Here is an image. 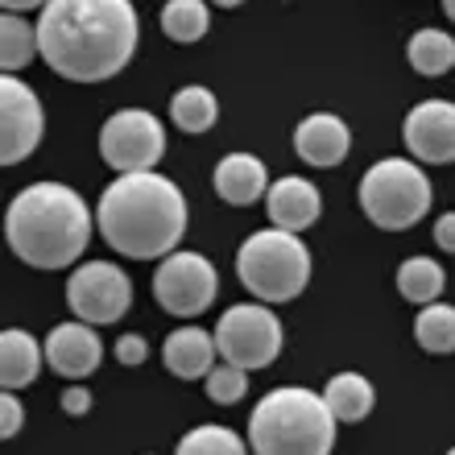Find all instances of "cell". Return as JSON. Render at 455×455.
<instances>
[{
  "instance_id": "obj_4",
  "label": "cell",
  "mask_w": 455,
  "mask_h": 455,
  "mask_svg": "<svg viewBox=\"0 0 455 455\" xmlns=\"http://www.w3.org/2000/svg\"><path fill=\"white\" fill-rule=\"evenodd\" d=\"M249 447L257 455H327L336 447V419L323 394L282 385L249 414Z\"/></svg>"
},
{
  "instance_id": "obj_30",
  "label": "cell",
  "mask_w": 455,
  "mask_h": 455,
  "mask_svg": "<svg viewBox=\"0 0 455 455\" xmlns=\"http://www.w3.org/2000/svg\"><path fill=\"white\" fill-rule=\"evenodd\" d=\"M62 410H67V414H75V419H79V414H87V410H92V394H87L84 385L79 381H71L67 385V389H62Z\"/></svg>"
},
{
  "instance_id": "obj_27",
  "label": "cell",
  "mask_w": 455,
  "mask_h": 455,
  "mask_svg": "<svg viewBox=\"0 0 455 455\" xmlns=\"http://www.w3.org/2000/svg\"><path fill=\"white\" fill-rule=\"evenodd\" d=\"M204 385H207V397L216 402V406H236L240 397L249 394V372L236 369V364H212L204 372Z\"/></svg>"
},
{
  "instance_id": "obj_6",
  "label": "cell",
  "mask_w": 455,
  "mask_h": 455,
  "mask_svg": "<svg viewBox=\"0 0 455 455\" xmlns=\"http://www.w3.org/2000/svg\"><path fill=\"white\" fill-rule=\"evenodd\" d=\"M360 212L381 232H406L431 212V179L419 162L381 157L360 179Z\"/></svg>"
},
{
  "instance_id": "obj_19",
  "label": "cell",
  "mask_w": 455,
  "mask_h": 455,
  "mask_svg": "<svg viewBox=\"0 0 455 455\" xmlns=\"http://www.w3.org/2000/svg\"><path fill=\"white\" fill-rule=\"evenodd\" d=\"M323 402L336 422H360V419H369L372 406H377V389L360 372H336L323 389Z\"/></svg>"
},
{
  "instance_id": "obj_7",
  "label": "cell",
  "mask_w": 455,
  "mask_h": 455,
  "mask_svg": "<svg viewBox=\"0 0 455 455\" xmlns=\"http://www.w3.org/2000/svg\"><path fill=\"white\" fill-rule=\"evenodd\" d=\"M212 339L228 364H236L244 372L269 369L282 352V319L265 302H240V307L220 315Z\"/></svg>"
},
{
  "instance_id": "obj_3",
  "label": "cell",
  "mask_w": 455,
  "mask_h": 455,
  "mask_svg": "<svg viewBox=\"0 0 455 455\" xmlns=\"http://www.w3.org/2000/svg\"><path fill=\"white\" fill-rule=\"evenodd\" d=\"M4 240L34 269H71L92 240V212L67 182H34L12 195Z\"/></svg>"
},
{
  "instance_id": "obj_18",
  "label": "cell",
  "mask_w": 455,
  "mask_h": 455,
  "mask_svg": "<svg viewBox=\"0 0 455 455\" xmlns=\"http://www.w3.org/2000/svg\"><path fill=\"white\" fill-rule=\"evenodd\" d=\"M42 369V347L21 327H4L0 331V389H25L37 381Z\"/></svg>"
},
{
  "instance_id": "obj_33",
  "label": "cell",
  "mask_w": 455,
  "mask_h": 455,
  "mask_svg": "<svg viewBox=\"0 0 455 455\" xmlns=\"http://www.w3.org/2000/svg\"><path fill=\"white\" fill-rule=\"evenodd\" d=\"M212 4H220V9H240L244 0H212Z\"/></svg>"
},
{
  "instance_id": "obj_23",
  "label": "cell",
  "mask_w": 455,
  "mask_h": 455,
  "mask_svg": "<svg viewBox=\"0 0 455 455\" xmlns=\"http://www.w3.org/2000/svg\"><path fill=\"white\" fill-rule=\"evenodd\" d=\"M216 116H220V104H216V96L207 92V87H199V84H191V87H182L179 96L170 100V120H174V129H182V132H207L212 124H216Z\"/></svg>"
},
{
  "instance_id": "obj_31",
  "label": "cell",
  "mask_w": 455,
  "mask_h": 455,
  "mask_svg": "<svg viewBox=\"0 0 455 455\" xmlns=\"http://www.w3.org/2000/svg\"><path fill=\"white\" fill-rule=\"evenodd\" d=\"M435 240H439V249L451 252L455 249V216L447 212V216H439V224H435Z\"/></svg>"
},
{
  "instance_id": "obj_9",
  "label": "cell",
  "mask_w": 455,
  "mask_h": 455,
  "mask_svg": "<svg viewBox=\"0 0 455 455\" xmlns=\"http://www.w3.org/2000/svg\"><path fill=\"white\" fill-rule=\"evenodd\" d=\"M162 154H166V129H162V120L154 112L124 108L104 120V129H100V157L116 174L154 170L162 162Z\"/></svg>"
},
{
  "instance_id": "obj_14",
  "label": "cell",
  "mask_w": 455,
  "mask_h": 455,
  "mask_svg": "<svg viewBox=\"0 0 455 455\" xmlns=\"http://www.w3.org/2000/svg\"><path fill=\"white\" fill-rule=\"evenodd\" d=\"M261 199H265V212H269V224L286 228V232H307L319 220V212H323L319 187L311 179H299V174H286L274 187H265Z\"/></svg>"
},
{
  "instance_id": "obj_22",
  "label": "cell",
  "mask_w": 455,
  "mask_h": 455,
  "mask_svg": "<svg viewBox=\"0 0 455 455\" xmlns=\"http://www.w3.org/2000/svg\"><path fill=\"white\" fill-rule=\"evenodd\" d=\"M37 54V34L34 25L25 21L21 12H4L0 9V71H21L29 67Z\"/></svg>"
},
{
  "instance_id": "obj_34",
  "label": "cell",
  "mask_w": 455,
  "mask_h": 455,
  "mask_svg": "<svg viewBox=\"0 0 455 455\" xmlns=\"http://www.w3.org/2000/svg\"><path fill=\"white\" fill-rule=\"evenodd\" d=\"M443 12L447 17H455V0H443Z\"/></svg>"
},
{
  "instance_id": "obj_13",
  "label": "cell",
  "mask_w": 455,
  "mask_h": 455,
  "mask_svg": "<svg viewBox=\"0 0 455 455\" xmlns=\"http://www.w3.org/2000/svg\"><path fill=\"white\" fill-rule=\"evenodd\" d=\"M42 360H46L59 377H67V381H84V377H92V372L100 369L104 344H100L96 327L84 323V319H75V323H59L50 331L46 344H42Z\"/></svg>"
},
{
  "instance_id": "obj_15",
  "label": "cell",
  "mask_w": 455,
  "mask_h": 455,
  "mask_svg": "<svg viewBox=\"0 0 455 455\" xmlns=\"http://www.w3.org/2000/svg\"><path fill=\"white\" fill-rule=\"evenodd\" d=\"M352 149V132L339 116L331 112H311L294 129V154L307 162V166H339Z\"/></svg>"
},
{
  "instance_id": "obj_8",
  "label": "cell",
  "mask_w": 455,
  "mask_h": 455,
  "mask_svg": "<svg viewBox=\"0 0 455 455\" xmlns=\"http://www.w3.org/2000/svg\"><path fill=\"white\" fill-rule=\"evenodd\" d=\"M154 269V299L162 302V311L179 315V319H195L204 315L220 294V274L204 252H174L157 257Z\"/></svg>"
},
{
  "instance_id": "obj_2",
  "label": "cell",
  "mask_w": 455,
  "mask_h": 455,
  "mask_svg": "<svg viewBox=\"0 0 455 455\" xmlns=\"http://www.w3.org/2000/svg\"><path fill=\"white\" fill-rule=\"evenodd\" d=\"M96 224L120 257L157 261L187 236V199L166 174L129 170L104 187Z\"/></svg>"
},
{
  "instance_id": "obj_29",
  "label": "cell",
  "mask_w": 455,
  "mask_h": 455,
  "mask_svg": "<svg viewBox=\"0 0 455 455\" xmlns=\"http://www.w3.org/2000/svg\"><path fill=\"white\" fill-rule=\"evenodd\" d=\"M145 356H149V344H145L137 331H129V336L116 339V360L124 364V369H137V364H145Z\"/></svg>"
},
{
  "instance_id": "obj_11",
  "label": "cell",
  "mask_w": 455,
  "mask_h": 455,
  "mask_svg": "<svg viewBox=\"0 0 455 455\" xmlns=\"http://www.w3.org/2000/svg\"><path fill=\"white\" fill-rule=\"evenodd\" d=\"M46 112L25 79L0 71V166H17L42 145Z\"/></svg>"
},
{
  "instance_id": "obj_32",
  "label": "cell",
  "mask_w": 455,
  "mask_h": 455,
  "mask_svg": "<svg viewBox=\"0 0 455 455\" xmlns=\"http://www.w3.org/2000/svg\"><path fill=\"white\" fill-rule=\"evenodd\" d=\"M46 0H0V9L4 12H29V9H42Z\"/></svg>"
},
{
  "instance_id": "obj_25",
  "label": "cell",
  "mask_w": 455,
  "mask_h": 455,
  "mask_svg": "<svg viewBox=\"0 0 455 455\" xmlns=\"http://www.w3.org/2000/svg\"><path fill=\"white\" fill-rule=\"evenodd\" d=\"M443 265L435 261V257H410V261H402V269H397V290H402V299L406 302H435L439 294H443Z\"/></svg>"
},
{
  "instance_id": "obj_20",
  "label": "cell",
  "mask_w": 455,
  "mask_h": 455,
  "mask_svg": "<svg viewBox=\"0 0 455 455\" xmlns=\"http://www.w3.org/2000/svg\"><path fill=\"white\" fill-rule=\"evenodd\" d=\"M406 59L419 75L439 79V75H447L455 67V42H451L447 29H419V34L410 37Z\"/></svg>"
},
{
  "instance_id": "obj_10",
  "label": "cell",
  "mask_w": 455,
  "mask_h": 455,
  "mask_svg": "<svg viewBox=\"0 0 455 455\" xmlns=\"http://www.w3.org/2000/svg\"><path fill=\"white\" fill-rule=\"evenodd\" d=\"M67 307L75 311V319H84V323H92V327L116 323L132 307L129 274L112 261L79 265L71 274V282H67Z\"/></svg>"
},
{
  "instance_id": "obj_5",
  "label": "cell",
  "mask_w": 455,
  "mask_h": 455,
  "mask_svg": "<svg viewBox=\"0 0 455 455\" xmlns=\"http://www.w3.org/2000/svg\"><path fill=\"white\" fill-rule=\"evenodd\" d=\"M236 274L257 302H294L311 282V249L299 232L261 228L240 244Z\"/></svg>"
},
{
  "instance_id": "obj_21",
  "label": "cell",
  "mask_w": 455,
  "mask_h": 455,
  "mask_svg": "<svg viewBox=\"0 0 455 455\" xmlns=\"http://www.w3.org/2000/svg\"><path fill=\"white\" fill-rule=\"evenodd\" d=\"M162 34L179 46H191L212 29V12H207L204 0H166L162 4Z\"/></svg>"
},
{
  "instance_id": "obj_16",
  "label": "cell",
  "mask_w": 455,
  "mask_h": 455,
  "mask_svg": "<svg viewBox=\"0 0 455 455\" xmlns=\"http://www.w3.org/2000/svg\"><path fill=\"white\" fill-rule=\"evenodd\" d=\"M269 187L265 162L257 154H224L216 166V195L232 207H249L257 204Z\"/></svg>"
},
{
  "instance_id": "obj_12",
  "label": "cell",
  "mask_w": 455,
  "mask_h": 455,
  "mask_svg": "<svg viewBox=\"0 0 455 455\" xmlns=\"http://www.w3.org/2000/svg\"><path fill=\"white\" fill-rule=\"evenodd\" d=\"M406 149L427 166H447L455 157V104L451 100H422L406 116Z\"/></svg>"
},
{
  "instance_id": "obj_17",
  "label": "cell",
  "mask_w": 455,
  "mask_h": 455,
  "mask_svg": "<svg viewBox=\"0 0 455 455\" xmlns=\"http://www.w3.org/2000/svg\"><path fill=\"white\" fill-rule=\"evenodd\" d=\"M162 360L166 369L182 381H199L212 364H216V339L204 327H179L166 336V347H162Z\"/></svg>"
},
{
  "instance_id": "obj_24",
  "label": "cell",
  "mask_w": 455,
  "mask_h": 455,
  "mask_svg": "<svg viewBox=\"0 0 455 455\" xmlns=\"http://www.w3.org/2000/svg\"><path fill=\"white\" fill-rule=\"evenodd\" d=\"M414 339H419L422 352L447 356L455 347V311L447 302H422L419 319H414Z\"/></svg>"
},
{
  "instance_id": "obj_1",
  "label": "cell",
  "mask_w": 455,
  "mask_h": 455,
  "mask_svg": "<svg viewBox=\"0 0 455 455\" xmlns=\"http://www.w3.org/2000/svg\"><path fill=\"white\" fill-rule=\"evenodd\" d=\"M37 54L71 84H104L137 54L141 17L132 0H46L37 17Z\"/></svg>"
},
{
  "instance_id": "obj_28",
  "label": "cell",
  "mask_w": 455,
  "mask_h": 455,
  "mask_svg": "<svg viewBox=\"0 0 455 455\" xmlns=\"http://www.w3.org/2000/svg\"><path fill=\"white\" fill-rule=\"evenodd\" d=\"M25 427V410L21 402L12 397V389H0V439H12V435Z\"/></svg>"
},
{
  "instance_id": "obj_26",
  "label": "cell",
  "mask_w": 455,
  "mask_h": 455,
  "mask_svg": "<svg viewBox=\"0 0 455 455\" xmlns=\"http://www.w3.org/2000/svg\"><path fill=\"white\" fill-rule=\"evenodd\" d=\"M244 451V439L236 431H228L220 422H204L195 427L191 435L179 439V455H240Z\"/></svg>"
}]
</instances>
